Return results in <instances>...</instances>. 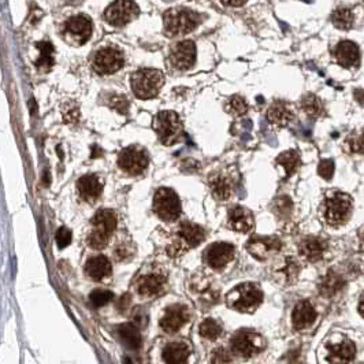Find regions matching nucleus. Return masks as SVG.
<instances>
[{
	"label": "nucleus",
	"mask_w": 364,
	"mask_h": 364,
	"mask_svg": "<svg viewBox=\"0 0 364 364\" xmlns=\"http://www.w3.org/2000/svg\"><path fill=\"white\" fill-rule=\"evenodd\" d=\"M91 224L92 230L87 237V242L93 249H103L117 229V217L111 210H100L94 214Z\"/></svg>",
	"instance_id": "obj_1"
},
{
	"label": "nucleus",
	"mask_w": 364,
	"mask_h": 364,
	"mask_svg": "<svg viewBox=\"0 0 364 364\" xmlns=\"http://www.w3.org/2000/svg\"><path fill=\"white\" fill-rule=\"evenodd\" d=\"M352 199L345 193L333 192L326 196L323 203V217L326 224L330 226H342L348 222V219L352 214Z\"/></svg>",
	"instance_id": "obj_2"
},
{
	"label": "nucleus",
	"mask_w": 364,
	"mask_h": 364,
	"mask_svg": "<svg viewBox=\"0 0 364 364\" xmlns=\"http://www.w3.org/2000/svg\"><path fill=\"white\" fill-rule=\"evenodd\" d=\"M199 25V15L186 7H174L165 12V33L170 37L186 35Z\"/></svg>",
	"instance_id": "obj_3"
},
{
	"label": "nucleus",
	"mask_w": 364,
	"mask_h": 364,
	"mask_svg": "<svg viewBox=\"0 0 364 364\" xmlns=\"http://www.w3.org/2000/svg\"><path fill=\"white\" fill-rule=\"evenodd\" d=\"M226 301L235 311L253 312L263 301V292L256 283H241L230 290Z\"/></svg>",
	"instance_id": "obj_4"
},
{
	"label": "nucleus",
	"mask_w": 364,
	"mask_h": 364,
	"mask_svg": "<svg viewBox=\"0 0 364 364\" xmlns=\"http://www.w3.org/2000/svg\"><path fill=\"white\" fill-rule=\"evenodd\" d=\"M130 83L137 97L152 99L158 96L162 87L165 85V74L156 69H141L132 76Z\"/></svg>",
	"instance_id": "obj_5"
},
{
	"label": "nucleus",
	"mask_w": 364,
	"mask_h": 364,
	"mask_svg": "<svg viewBox=\"0 0 364 364\" xmlns=\"http://www.w3.org/2000/svg\"><path fill=\"white\" fill-rule=\"evenodd\" d=\"M153 128L156 130L159 140L165 145H173L182 137V122L178 114L174 111L159 112L155 118Z\"/></svg>",
	"instance_id": "obj_6"
},
{
	"label": "nucleus",
	"mask_w": 364,
	"mask_h": 364,
	"mask_svg": "<svg viewBox=\"0 0 364 364\" xmlns=\"http://www.w3.org/2000/svg\"><path fill=\"white\" fill-rule=\"evenodd\" d=\"M153 211L162 221H176L181 214V201L173 189L160 188L153 196Z\"/></svg>",
	"instance_id": "obj_7"
},
{
	"label": "nucleus",
	"mask_w": 364,
	"mask_h": 364,
	"mask_svg": "<svg viewBox=\"0 0 364 364\" xmlns=\"http://www.w3.org/2000/svg\"><path fill=\"white\" fill-rule=\"evenodd\" d=\"M265 338L251 330H240L231 338V351L242 358L256 356L265 349Z\"/></svg>",
	"instance_id": "obj_8"
},
{
	"label": "nucleus",
	"mask_w": 364,
	"mask_h": 364,
	"mask_svg": "<svg viewBox=\"0 0 364 364\" xmlns=\"http://www.w3.org/2000/svg\"><path fill=\"white\" fill-rule=\"evenodd\" d=\"M149 159L147 152L138 147H128L118 156V166L128 174L138 176L147 170Z\"/></svg>",
	"instance_id": "obj_9"
},
{
	"label": "nucleus",
	"mask_w": 364,
	"mask_h": 364,
	"mask_svg": "<svg viewBox=\"0 0 364 364\" xmlns=\"http://www.w3.org/2000/svg\"><path fill=\"white\" fill-rule=\"evenodd\" d=\"M124 66V55L117 48L106 47L94 55L93 69L97 74L106 76L118 71Z\"/></svg>",
	"instance_id": "obj_10"
},
{
	"label": "nucleus",
	"mask_w": 364,
	"mask_h": 364,
	"mask_svg": "<svg viewBox=\"0 0 364 364\" xmlns=\"http://www.w3.org/2000/svg\"><path fill=\"white\" fill-rule=\"evenodd\" d=\"M138 6L135 1H114L106 10V19L114 26H124L138 15Z\"/></svg>",
	"instance_id": "obj_11"
},
{
	"label": "nucleus",
	"mask_w": 364,
	"mask_h": 364,
	"mask_svg": "<svg viewBox=\"0 0 364 364\" xmlns=\"http://www.w3.org/2000/svg\"><path fill=\"white\" fill-rule=\"evenodd\" d=\"M65 33L77 46H83L92 35V21L87 15L71 17L65 24Z\"/></svg>",
	"instance_id": "obj_12"
},
{
	"label": "nucleus",
	"mask_w": 364,
	"mask_h": 364,
	"mask_svg": "<svg viewBox=\"0 0 364 364\" xmlns=\"http://www.w3.org/2000/svg\"><path fill=\"white\" fill-rule=\"evenodd\" d=\"M170 62L178 70H188L196 62V46L190 40L177 43L171 47Z\"/></svg>",
	"instance_id": "obj_13"
},
{
	"label": "nucleus",
	"mask_w": 364,
	"mask_h": 364,
	"mask_svg": "<svg viewBox=\"0 0 364 364\" xmlns=\"http://www.w3.org/2000/svg\"><path fill=\"white\" fill-rule=\"evenodd\" d=\"M282 248V244L279 238L276 237H262V235H255L251 240L248 241L247 249L248 252L252 255L253 258L259 260H266L271 255L279 252Z\"/></svg>",
	"instance_id": "obj_14"
},
{
	"label": "nucleus",
	"mask_w": 364,
	"mask_h": 364,
	"mask_svg": "<svg viewBox=\"0 0 364 364\" xmlns=\"http://www.w3.org/2000/svg\"><path fill=\"white\" fill-rule=\"evenodd\" d=\"M234 258V247L228 242H215L204 251V260L214 270H221Z\"/></svg>",
	"instance_id": "obj_15"
},
{
	"label": "nucleus",
	"mask_w": 364,
	"mask_h": 364,
	"mask_svg": "<svg viewBox=\"0 0 364 364\" xmlns=\"http://www.w3.org/2000/svg\"><path fill=\"white\" fill-rule=\"evenodd\" d=\"M190 319L189 308L183 304H173L167 307L165 315L160 319V327L166 333H176Z\"/></svg>",
	"instance_id": "obj_16"
},
{
	"label": "nucleus",
	"mask_w": 364,
	"mask_h": 364,
	"mask_svg": "<svg viewBox=\"0 0 364 364\" xmlns=\"http://www.w3.org/2000/svg\"><path fill=\"white\" fill-rule=\"evenodd\" d=\"M178 235L181 238V241H178V244L183 248V251H186L189 248H194L201 244L206 238V231L199 225L183 222L180 226Z\"/></svg>",
	"instance_id": "obj_17"
},
{
	"label": "nucleus",
	"mask_w": 364,
	"mask_h": 364,
	"mask_svg": "<svg viewBox=\"0 0 364 364\" xmlns=\"http://www.w3.org/2000/svg\"><path fill=\"white\" fill-rule=\"evenodd\" d=\"M166 276L163 274H147L137 281V292L144 297H156L166 288Z\"/></svg>",
	"instance_id": "obj_18"
},
{
	"label": "nucleus",
	"mask_w": 364,
	"mask_h": 364,
	"mask_svg": "<svg viewBox=\"0 0 364 364\" xmlns=\"http://www.w3.org/2000/svg\"><path fill=\"white\" fill-rule=\"evenodd\" d=\"M229 226L238 233H249L255 228L253 214L245 207L235 206L230 208Z\"/></svg>",
	"instance_id": "obj_19"
},
{
	"label": "nucleus",
	"mask_w": 364,
	"mask_h": 364,
	"mask_svg": "<svg viewBox=\"0 0 364 364\" xmlns=\"http://www.w3.org/2000/svg\"><path fill=\"white\" fill-rule=\"evenodd\" d=\"M300 273V266L297 260L292 256H286L283 258L281 262H278L273 270V275L275 278V281L281 282L283 285H290L293 283Z\"/></svg>",
	"instance_id": "obj_20"
},
{
	"label": "nucleus",
	"mask_w": 364,
	"mask_h": 364,
	"mask_svg": "<svg viewBox=\"0 0 364 364\" xmlns=\"http://www.w3.org/2000/svg\"><path fill=\"white\" fill-rule=\"evenodd\" d=\"M77 190L80 197L88 203H93L99 199L103 190V183L99 180V177L94 174H89V176L81 177L78 182H77Z\"/></svg>",
	"instance_id": "obj_21"
},
{
	"label": "nucleus",
	"mask_w": 364,
	"mask_h": 364,
	"mask_svg": "<svg viewBox=\"0 0 364 364\" xmlns=\"http://www.w3.org/2000/svg\"><path fill=\"white\" fill-rule=\"evenodd\" d=\"M326 249H327V242L318 237H307L299 245L300 255L311 263L319 262L323 258Z\"/></svg>",
	"instance_id": "obj_22"
},
{
	"label": "nucleus",
	"mask_w": 364,
	"mask_h": 364,
	"mask_svg": "<svg viewBox=\"0 0 364 364\" xmlns=\"http://www.w3.org/2000/svg\"><path fill=\"white\" fill-rule=\"evenodd\" d=\"M317 319V311L312 304L307 300H303L296 304L292 314V323L296 330H304L310 327Z\"/></svg>",
	"instance_id": "obj_23"
},
{
	"label": "nucleus",
	"mask_w": 364,
	"mask_h": 364,
	"mask_svg": "<svg viewBox=\"0 0 364 364\" xmlns=\"http://www.w3.org/2000/svg\"><path fill=\"white\" fill-rule=\"evenodd\" d=\"M337 62L344 67H356L360 62V51L353 42H341L334 49Z\"/></svg>",
	"instance_id": "obj_24"
},
{
	"label": "nucleus",
	"mask_w": 364,
	"mask_h": 364,
	"mask_svg": "<svg viewBox=\"0 0 364 364\" xmlns=\"http://www.w3.org/2000/svg\"><path fill=\"white\" fill-rule=\"evenodd\" d=\"M293 110L290 108L288 103L281 101V100L274 101L270 106V108H269V111H267L269 122L275 125V126H281V128L290 124L293 121Z\"/></svg>",
	"instance_id": "obj_25"
},
{
	"label": "nucleus",
	"mask_w": 364,
	"mask_h": 364,
	"mask_svg": "<svg viewBox=\"0 0 364 364\" xmlns=\"http://www.w3.org/2000/svg\"><path fill=\"white\" fill-rule=\"evenodd\" d=\"M85 273L93 281H101L111 274V263L106 256L97 255V256H93L87 262Z\"/></svg>",
	"instance_id": "obj_26"
},
{
	"label": "nucleus",
	"mask_w": 364,
	"mask_h": 364,
	"mask_svg": "<svg viewBox=\"0 0 364 364\" xmlns=\"http://www.w3.org/2000/svg\"><path fill=\"white\" fill-rule=\"evenodd\" d=\"M355 345L351 341H344L337 345H330L327 362L330 364H348L355 358Z\"/></svg>",
	"instance_id": "obj_27"
},
{
	"label": "nucleus",
	"mask_w": 364,
	"mask_h": 364,
	"mask_svg": "<svg viewBox=\"0 0 364 364\" xmlns=\"http://www.w3.org/2000/svg\"><path fill=\"white\" fill-rule=\"evenodd\" d=\"M190 348L185 342H170L163 349V360L166 364H188Z\"/></svg>",
	"instance_id": "obj_28"
},
{
	"label": "nucleus",
	"mask_w": 364,
	"mask_h": 364,
	"mask_svg": "<svg viewBox=\"0 0 364 364\" xmlns=\"http://www.w3.org/2000/svg\"><path fill=\"white\" fill-rule=\"evenodd\" d=\"M345 282H344V278L337 274L334 271L330 270L327 274L324 276H322V279L319 282V293L322 294L323 297H333L337 293H340L342 288H344Z\"/></svg>",
	"instance_id": "obj_29"
},
{
	"label": "nucleus",
	"mask_w": 364,
	"mask_h": 364,
	"mask_svg": "<svg viewBox=\"0 0 364 364\" xmlns=\"http://www.w3.org/2000/svg\"><path fill=\"white\" fill-rule=\"evenodd\" d=\"M212 194L219 200H228L233 194V183L228 177L222 174H214L208 180Z\"/></svg>",
	"instance_id": "obj_30"
},
{
	"label": "nucleus",
	"mask_w": 364,
	"mask_h": 364,
	"mask_svg": "<svg viewBox=\"0 0 364 364\" xmlns=\"http://www.w3.org/2000/svg\"><path fill=\"white\" fill-rule=\"evenodd\" d=\"M118 335L129 349H138L141 347V334L135 323H124L118 326Z\"/></svg>",
	"instance_id": "obj_31"
},
{
	"label": "nucleus",
	"mask_w": 364,
	"mask_h": 364,
	"mask_svg": "<svg viewBox=\"0 0 364 364\" xmlns=\"http://www.w3.org/2000/svg\"><path fill=\"white\" fill-rule=\"evenodd\" d=\"M37 48L40 49V56L36 60V67L42 71H49L52 69L55 59H53V46L48 42L37 43Z\"/></svg>",
	"instance_id": "obj_32"
},
{
	"label": "nucleus",
	"mask_w": 364,
	"mask_h": 364,
	"mask_svg": "<svg viewBox=\"0 0 364 364\" xmlns=\"http://www.w3.org/2000/svg\"><path fill=\"white\" fill-rule=\"evenodd\" d=\"M301 108L306 112L308 117L319 118L324 114V107L320 99L315 94L308 93L301 100Z\"/></svg>",
	"instance_id": "obj_33"
},
{
	"label": "nucleus",
	"mask_w": 364,
	"mask_h": 364,
	"mask_svg": "<svg viewBox=\"0 0 364 364\" xmlns=\"http://www.w3.org/2000/svg\"><path fill=\"white\" fill-rule=\"evenodd\" d=\"M276 165L282 166L285 169L286 176L290 177L300 166L299 153H297V151H293V149L292 151H286V152H282L276 158Z\"/></svg>",
	"instance_id": "obj_34"
},
{
	"label": "nucleus",
	"mask_w": 364,
	"mask_h": 364,
	"mask_svg": "<svg viewBox=\"0 0 364 364\" xmlns=\"http://www.w3.org/2000/svg\"><path fill=\"white\" fill-rule=\"evenodd\" d=\"M331 21H333L335 28L342 30H348L353 26L355 17H353L352 11L349 8L340 7V8H337V10L333 11V14H331Z\"/></svg>",
	"instance_id": "obj_35"
},
{
	"label": "nucleus",
	"mask_w": 364,
	"mask_h": 364,
	"mask_svg": "<svg viewBox=\"0 0 364 364\" xmlns=\"http://www.w3.org/2000/svg\"><path fill=\"white\" fill-rule=\"evenodd\" d=\"M199 333L206 340H217L218 337L222 334V326L214 319H206L200 324Z\"/></svg>",
	"instance_id": "obj_36"
},
{
	"label": "nucleus",
	"mask_w": 364,
	"mask_h": 364,
	"mask_svg": "<svg viewBox=\"0 0 364 364\" xmlns=\"http://www.w3.org/2000/svg\"><path fill=\"white\" fill-rule=\"evenodd\" d=\"M344 149L348 153H364V135L352 133L347 137L344 142Z\"/></svg>",
	"instance_id": "obj_37"
},
{
	"label": "nucleus",
	"mask_w": 364,
	"mask_h": 364,
	"mask_svg": "<svg viewBox=\"0 0 364 364\" xmlns=\"http://www.w3.org/2000/svg\"><path fill=\"white\" fill-rule=\"evenodd\" d=\"M274 208L273 211L275 212V215H278L282 219H286L290 217L292 210H293V204H292V200L289 199L288 196H281L274 201Z\"/></svg>",
	"instance_id": "obj_38"
},
{
	"label": "nucleus",
	"mask_w": 364,
	"mask_h": 364,
	"mask_svg": "<svg viewBox=\"0 0 364 364\" xmlns=\"http://www.w3.org/2000/svg\"><path fill=\"white\" fill-rule=\"evenodd\" d=\"M114 297V294L110 292V290H106V289H96L93 290L91 296H89V301H91V304L96 308H99V307H103L108 304L110 301L112 300Z\"/></svg>",
	"instance_id": "obj_39"
},
{
	"label": "nucleus",
	"mask_w": 364,
	"mask_h": 364,
	"mask_svg": "<svg viewBox=\"0 0 364 364\" xmlns=\"http://www.w3.org/2000/svg\"><path fill=\"white\" fill-rule=\"evenodd\" d=\"M228 111L234 114V115H244L248 111V104L247 101L244 100V97L241 96H233L230 97L228 101Z\"/></svg>",
	"instance_id": "obj_40"
},
{
	"label": "nucleus",
	"mask_w": 364,
	"mask_h": 364,
	"mask_svg": "<svg viewBox=\"0 0 364 364\" xmlns=\"http://www.w3.org/2000/svg\"><path fill=\"white\" fill-rule=\"evenodd\" d=\"M211 364H233V356L225 348H217L211 355Z\"/></svg>",
	"instance_id": "obj_41"
},
{
	"label": "nucleus",
	"mask_w": 364,
	"mask_h": 364,
	"mask_svg": "<svg viewBox=\"0 0 364 364\" xmlns=\"http://www.w3.org/2000/svg\"><path fill=\"white\" fill-rule=\"evenodd\" d=\"M318 173L322 177L323 180H331L333 174H334V162L331 159H323L319 162L318 166Z\"/></svg>",
	"instance_id": "obj_42"
},
{
	"label": "nucleus",
	"mask_w": 364,
	"mask_h": 364,
	"mask_svg": "<svg viewBox=\"0 0 364 364\" xmlns=\"http://www.w3.org/2000/svg\"><path fill=\"white\" fill-rule=\"evenodd\" d=\"M71 242V231L67 228H60L56 231V244L60 249H63Z\"/></svg>",
	"instance_id": "obj_43"
},
{
	"label": "nucleus",
	"mask_w": 364,
	"mask_h": 364,
	"mask_svg": "<svg viewBox=\"0 0 364 364\" xmlns=\"http://www.w3.org/2000/svg\"><path fill=\"white\" fill-rule=\"evenodd\" d=\"M110 106L117 110L118 112H122V114H126L128 112V108H129V101L125 96H112L111 100H110Z\"/></svg>",
	"instance_id": "obj_44"
},
{
	"label": "nucleus",
	"mask_w": 364,
	"mask_h": 364,
	"mask_svg": "<svg viewBox=\"0 0 364 364\" xmlns=\"http://www.w3.org/2000/svg\"><path fill=\"white\" fill-rule=\"evenodd\" d=\"M80 117V111H78V106H76L74 103H69L66 104L65 110H63V118L67 122H76Z\"/></svg>",
	"instance_id": "obj_45"
},
{
	"label": "nucleus",
	"mask_w": 364,
	"mask_h": 364,
	"mask_svg": "<svg viewBox=\"0 0 364 364\" xmlns=\"http://www.w3.org/2000/svg\"><path fill=\"white\" fill-rule=\"evenodd\" d=\"M115 256H117L118 260H126V259H129L132 256V249L126 247V245H119L115 249Z\"/></svg>",
	"instance_id": "obj_46"
},
{
	"label": "nucleus",
	"mask_w": 364,
	"mask_h": 364,
	"mask_svg": "<svg viewBox=\"0 0 364 364\" xmlns=\"http://www.w3.org/2000/svg\"><path fill=\"white\" fill-rule=\"evenodd\" d=\"M129 304H130V296L129 294H124L121 300H119V303H118V308H119V311L124 312L125 310H128L129 308Z\"/></svg>",
	"instance_id": "obj_47"
},
{
	"label": "nucleus",
	"mask_w": 364,
	"mask_h": 364,
	"mask_svg": "<svg viewBox=\"0 0 364 364\" xmlns=\"http://www.w3.org/2000/svg\"><path fill=\"white\" fill-rule=\"evenodd\" d=\"M355 96H356L358 101H360L362 104H364V91H362V89L355 91Z\"/></svg>",
	"instance_id": "obj_48"
},
{
	"label": "nucleus",
	"mask_w": 364,
	"mask_h": 364,
	"mask_svg": "<svg viewBox=\"0 0 364 364\" xmlns=\"http://www.w3.org/2000/svg\"><path fill=\"white\" fill-rule=\"evenodd\" d=\"M359 312H360V315L364 318V294L362 296V299H360V303H359Z\"/></svg>",
	"instance_id": "obj_49"
},
{
	"label": "nucleus",
	"mask_w": 364,
	"mask_h": 364,
	"mask_svg": "<svg viewBox=\"0 0 364 364\" xmlns=\"http://www.w3.org/2000/svg\"><path fill=\"white\" fill-rule=\"evenodd\" d=\"M224 4L225 6H230V7H240L244 4V1H229V3H226V1H225Z\"/></svg>",
	"instance_id": "obj_50"
},
{
	"label": "nucleus",
	"mask_w": 364,
	"mask_h": 364,
	"mask_svg": "<svg viewBox=\"0 0 364 364\" xmlns=\"http://www.w3.org/2000/svg\"><path fill=\"white\" fill-rule=\"evenodd\" d=\"M359 238H360V242L364 244V228H362V229L359 230Z\"/></svg>",
	"instance_id": "obj_51"
},
{
	"label": "nucleus",
	"mask_w": 364,
	"mask_h": 364,
	"mask_svg": "<svg viewBox=\"0 0 364 364\" xmlns=\"http://www.w3.org/2000/svg\"><path fill=\"white\" fill-rule=\"evenodd\" d=\"M124 364H132V360L129 358H125L124 360Z\"/></svg>",
	"instance_id": "obj_52"
}]
</instances>
